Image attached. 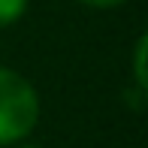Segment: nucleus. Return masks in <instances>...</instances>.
<instances>
[{
    "instance_id": "3",
    "label": "nucleus",
    "mask_w": 148,
    "mask_h": 148,
    "mask_svg": "<svg viewBox=\"0 0 148 148\" xmlns=\"http://www.w3.org/2000/svg\"><path fill=\"white\" fill-rule=\"evenodd\" d=\"M27 9V0H0V27H9Z\"/></svg>"
},
{
    "instance_id": "1",
    "label": "nucleus",
    "mask_w": 148,
    "mask_h": 148,
    "mask_svg": "<svg viewBox=\"0 0 148 148\" xmlns=\"http://www.w3.org/2000/svg\"><path fill=\"white\" fill-rule=\"evenodd\" d=\"M39 121V94L18 70L0 64V145H18Z\"/></svg>"
},
{
    "instance_id": "5",
    "label": "nucleus",
    "mask_w": 148,
    "mask_h": 148,
    "mask_svg": "<svg viewBox=\"0 0 148 148\" xmlns=\"http://www.w3.org/2000/svg\"><path fill=\"white\" fill-rule=\"evenodd\" d=\"M18 148H39V145H18Z\"/></svg>"
},
{
    "instance_id": "2",
    "label": "nucleus",
    "mask_w": 148,
    "mask_h": 148,
    "mask_svg": "<svg viewBox=\"0 0 148 148\" xmlns=\"http://www.w3.org/2000/svg\"><path fill=\"white\" fill-rule=\"evenodd\" d=\"M145 51H148V36L136 39V45H133V88L139 91H148V73H145Z\"/></svg>"
},
{
    "instance_id": "4",
    "label": "nucleus",
    "mask_w": 148,
    "mask_h": 148,
    "mask_svg": "<svg viewBox=\"0 0 148 148\" xmlns=\"http://www.w3.org/2000/svg\"><path fill=\"white\" fill-rule=\"evenodd\" d=\"M82 6H91V9H115V6L127 3V0H79Z\"/></svg>"
}]
</instances>
